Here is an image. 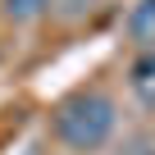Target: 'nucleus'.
<instances>
[{"label": "nucleus", "instance_id": "obj_2", "mask_svg": "<svg viewBox=\"0 0 155 155\" xmlns=\"http://www.w3.org/2000/svg\"><path fill=\"white\" fill-rule=\"evenodd\" d=\"M128 87L141 105L155 110V50H141L132 64H128Z\"/></svg>", "mask_w": 155, "mask_h": 155}, {"label": "nucleus", "instance_id": "obj_4", "mask_svg": "<svg viewBox=\"0 0 155 155\" xmlns=\"http://www.w3.org/2000/svg\"><path fill=\"white\" fill-rule=\"evenodd\" d=\"M46 5H50V0H5V14L9 18H37Z\"/></svg>", "mask_w": 155, "mask_h": 155}, {"label": "nucleus", "instance_id": "obj_3", "mask_svg": "<svg viewBox=\"0 0 155 155\" xmlns=\"http://www.w3.org/2000/svg\"><path fill=\"white\" fill-rule=\"evenodd\" d=\"M128 32L150 50L155 46V0H137L132 5V14H128Z\"/></svg>", "mask_w": 155, "mask_h": 155}, {"label": "nucleus", "instance_id": "obj_5", "mask_svg": "<svg viewBox=\"0 0 155 155\" xmlns=\"http://www.w3.org/2000/svg\"><path fill=\"white\" fill-rule=\"evenodd\" d=\"M146 155H155V150H146Z\"/></svg>", "mask_w": 155, "mask_h": 155}, {"label": "nucleus", "instance_id": "obj_1", "mask_svg": "<svg viewBox=\"0 0 155 155\" xmlns=\"http://www.w3.org/2000/svg\"><path fill=\"white\" fill-rule=\"evenodd\" d=\"M114 123H119V110H114V101H110L105 91H96V87H82V91L64 96V101L55 105V114H50L55 137H59L68 150H78V155L101 150V146L114 137Z\"/></svg>", "mask_w": 155, "mask_h": 155}]
</instances>
